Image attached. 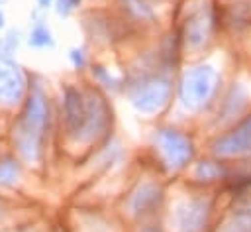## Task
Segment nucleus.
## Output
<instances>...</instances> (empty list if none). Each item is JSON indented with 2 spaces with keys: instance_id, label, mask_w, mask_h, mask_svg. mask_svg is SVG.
<instances>
[{
  "instance_id": "nucleus-8",
  "label": "nucleus",
  "mask_w": 251,
  "mask_h": 232,
  "mask_svg": "<svg viewBox=\"0 0 251 232\" xmlns=\"http://www.w3.org/2000/svg\"><path fill=\"white\" fill-rule=\"evenodd\" d=\"M212 149L216 155H222V157L251 151V116L241 120L231 132L220 136L212 144Z\"/></svg>"
},
{
  "instance_id": "nucleus-1",
  "label": "nucleus",
  "mask_w": 251,
  "mask_h": 232,
  "mask_svg": "<svg viewBox=\"0 0 251 232\" xmlns=\"http://www.w3.org/2000/svg\"><path fill=\"white\" fill-rule=\"evenodd\" d=\"M110 120V108L96 92H82L73 85L63 92V122L76 142L88 144L104 134Z\"/></svg>"
},
{
  "instance_id": "nucleus-17",
  "label": "nucleus",
  "mask_w": 251,
  "mask_h": 232,
  "mask_svg": "<svg viewBox=\"0 0 251 232\" xmlns=\"http://www.w3.org/2000/svg\"><path fill=\"white\" fill-rule=\"evenodd\" d=\"M53 6H55V12L61 18H67V16H71L80 6V0H55Z\"/></svg>"
},
{
  "instance_id": "nucleus-16",
  "label": "nucleus",
  "mask_w": 251,
  "mask_h": 232,
  "mask_svg": "<svg viewBox=\"0 0 251 232\" xmlns=\"http://www.w3.org/2000/svg\"><path fill=\"white\" fill-rule=\"evenodd\" d=\"M2 43H4V47L8 49V51H16L18 47H20V43H22V31L18 29V28H10L8 31H6V37L2 39Z\"/></svg>"
},
{
  "instance_id": "nucleus-13",
  "label": "nucleus",
  "mask_w": 251,
  "mask_h": 232,
  "mask_svg": "<svg viewBox=\"0 0 251 232\" xmlns=\"http://www.w3.org/2000/svg\"><path fill=\"white\" fill-rule=\"evenodd\" d=\"M222 173H224L222 167H220L218 163H214V161H200V163L196 165V169H194V175H196L200 181H214V179H218Z\"/></svg>"
},
{
  "instance_id": "nucleus-6",
  "label": "nucleus",
  "mask_w": 251,
  "mask_h": 232,
  "mask_svg": "<svg viewBox=\"0 0 251 232\" xmlns=\"http://www.w3.org/2000/svg\"><path fill=\"white\" fill-rule=\"evenodd\" d=\"M157 145L171 169H182L194 155L192 140L175 128H161L155 134Z\"/></svg>"
},
{
  "instance_id": "nucleus-7",
  "label": "nucleus",
  "mask_w": 251,
  "mask_h": 232,
  "mask_svg": "<svg viewBox=\"0 0 251 232\" xmlns=\"http://www.w3.org/2000/svg\"><path fill=\"white\" fill-rule=\"evenodd\" d=\"M210 203L206 199L182 201L175 210V224L180 232H200L208 224Z\"/></svg>"
},
{
  "instance_id": "nucleus-9",
  "label": "nucleus",
  "mask_w": 251,
  "mask_h": 232,
  "mask_svg": "<svg viewBox=\"0 0 251 232\" xmlns=\"http://www.w3.org/2000/svg\"><path fill=\"white\" fill-rule=\"evenodd\" d=\"M210 31H212V10L208 4H202L198 8H194L186 22H184V37H186V43L194 49L202 47L208 37H210Z\"/></svg>"
},
{
  "instance_id": "nucleus-18",
  "label": "nucleus",
  "mask_w": 251,
  "mask_h": 232,
  "mask_svg": "<svg viewBox=\"0 0 251 232\" xmlns=\"http://www.w3.org/2000/svg\"><path fill=\"white\" fill-rule=\"evenodd\" d=\"M69 59H71L73 67L78 69V71L86 67V51H84L82 47H73V49L69 51Z\"/></svg>"
},
{
  "instance_id": "nucleus-11",
  "label": "nucleus",
  "mask_w": 251,
  "mask_h": 232,
  "mask_svg": "<svg viewBox=\"0 0 251 232\" xmlns=\"http://www.w3.org/2000/svg\"><path fill=\"white\" fill-rule=\"evenodd\" d=\"M31 28H29V33H27V45L33 47V49H47V47H53L55 45V39H53V33H51V28L47 26L45 18L35 10L33 16H31Z\"/></svg>"
},
{
  "instance_id": "nucleus-15",
  "label": "nucleus",
  "mask_w": 251,
  "mask_h": 232,
  "mask_svg": "<svg viewBox=\"0 0 251 232\" xmlns=\"http://www.w3.org/2000/svg\"><path fill=\"white\" fill-rule=\"evenodd\" d=\"M126 6H127V10H129L135 18H139V20H153V18H155L153 10H151L143 0H126Z\"/></svg>"
},
{
  "instance_id": "nucleus-3",
  "label": "nucleus",
  "mask_w": 251,
  "mask_h": 232,
  "mask_svg": "<svg viewBox=\"0 0 251 232\" xmlns=\"http://www.w3.org/2000/svg\"><path fill=\"white\" fill-rule=\"evenodd\" d=\"M218 73L212 65H198L188 69L178 85V100L180 104L190 110V112H198L202 110L214 96L216 88H218Z\"/></svg>"
},
{
  "instance_id": "nucleus-19",
  "label": "nucleus",
  "mask_w": 251,
  "mask_h": 232,
  "mask_svg": "<svg viewBox=\"0 0 251 232\" xmlns=\"http://www.w3.org/2000/svg\"><path fill=\"white\" fill-rule=\"evenodd\" d=\"M55 4V0H37V8L39 10H47V8H51Z\"/></svg>"
},
{
  "instance_id": "nucleus-2",
  "label": "nucleus",
  "mask_w": 251,
  "mask_h": 232,
  "mask_svg": "<svg viewBox=\"0 0 251 232\" xmlns=\"http://www.w3.org/2000/svg\"><path fill=\"white\" fill-rule=\"evenodd\" d=\"M49 124V104L45 90L35 83L29 90V96L24 104V110L14 126V142L18 151L27 161H37L43 151L45 132Z\"/></svg>"
},
{
  "instance_id": "nucleus-5",
  "label": "nucleus",
  "mask_w": 251,
  "mask_h": 232,
  "mask_svg": "<svg viewBox=\"0 0 251 232\" xmlns=\"http://www.w3.org/2000/svg\"><path fill=\"white\" fill-rule=\"evenodd\" d=\"M25 94V75L12 51L0 41V104L16 106Z\"/></svg>"
},
{
  "instance_id": "nucleus-14",
  "label": "nucleus",
  "mask_w": 251,
  "mask_h": 232,
  "mask_svg": "<svg viewBox=\"0 0 251 232\" xmlns=\"http://www.w3.org/2000/svg\"><path fill=\"white\" fill-rule=\"evenodd\" d=\"M92 77H94L96 83L102 85L104 88H110V90H118V88H120L118 79H114V77L110 75V71L104 69L102 65H94V67H92Z\"/></svg>"
},
{
  "instance_id": "nucleus-12",
  "label": "nucleus",
  "mask_w": 251,
  "mask_h": 232,
  "mask_svg": "<svg viewBox=\"0 0 251 232\" xmlns=\"http://www.w3.org/2000/svg\"><path fill=\"white\" fill-rule=\"evenodd\" d=\"M22 175V167L14 157L0 161V185H14Z\"/></svg>"
},
{
  "instance_id": "nucleus-4",
  "label": "nucleus",
  "mask_w": 251,
  "mask_h": 232,
  "mask_svg": "<svg viewBox=\"0 0 251 232\" xmlns=\"http://www.w3.org/2000/svg\"><path fill=\"white\" fill-rule=\"evenodd\" d=\"M173 83L167 75H149L131 87L129 100L135 110L143 114L159 112L171 98Z\"/></svg>"
},
{
  "instance_id": "nucleus-10",
  "label": "nucleus",
  "mask_w": 251,
  "mask_h": 232,
  "mask_svg": "<svg viewBox=\"0 0 251 232\" xmlns=\"http://www.w3.org/2000/svg\"><path fill=\"white\" fill-rule=\"evenodd\" d=\"M163 199V191L161 187H157L155 183H145L141 185L129 199V210L131 214L135 216H143V214H149L155 210V206H159Z\"/></svg>"
},
{
  "instance_id": "nucleus-20",
  "label": "nucleus",
  "mask_w": 251,
  "mask_h": 232,
  "mask_svg": "<svg viewBox=\"0 0 251 232\" xmlns=\"http://www.w3.org/2000/svg\"><path fill=\"white\" fill-rule=\"evenodd\" d=\"M4 26H6V16H4V12L0 10V29H2Z\"/></svg>"
}]
</instances>
